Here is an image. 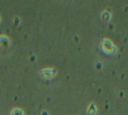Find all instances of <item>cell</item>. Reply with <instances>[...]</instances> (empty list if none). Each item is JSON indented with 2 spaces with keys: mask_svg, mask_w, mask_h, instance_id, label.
<instances>
[]
</instances>
